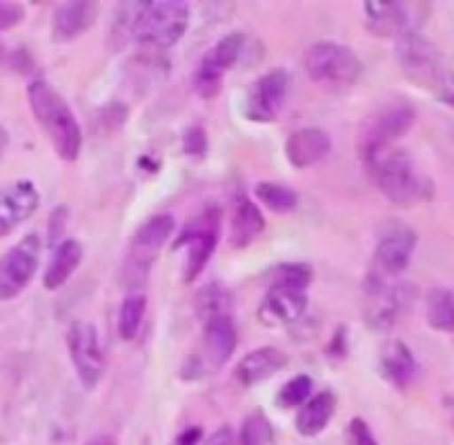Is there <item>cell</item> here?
<instances>
[{"mask_svg": "<svg viewBox=\"0 0 454 445\" xmlns=\"http://www.w3.org/2000/svg\"><path fill=\"white\" fill-rule=\"evenodd\" d=\"M7 143H10V137H7L5 128L0 125V156H3V152L7 150Z\"/></svg>", "mask_w": 454, "mask_h": 445, "instance_id": "b9f144b4", "label": "cell"}, {"mask_svg": "<svg viewBox=\"0 0 454 445\" xmlns=\"http://www.w3.org/2000/svg\"><path fill=\"white\" fill-rule=\"evenodd\" d=\"M396 60H399L405 76L417 85L439 87V82L445 76L441 51L417 29L396 38Z\"/></svg>", "mask_w": 454, "mask_h": 445, "instance_id": "8fae6325", "label": "cell"}, {"mask_svg": "<svg viewBox=\"0 0 454 445\" xmlns=\"http://www.w3.org/2000/svg\"><path fill=\"white\" fill-rule=\"evenodd\" d=\"M263 230L265 218L259 205L252 199L239 196L232 207V218H230V246L234 250H243V247L252 246L263 234Z\"/></svg>", "mask_w": 454, "mask_h": 445, "instance_id": "603a6c76", "label": "cell"}, {"mask_svg": "<svg viewBox=\"0 0 454 445\" xmlns=\"http://www.w3.org/2000/svg\"><path fill=\"white\" fill-rule=\"evenodd\" d=\"M303 67L309 81L325 90H346L364 74V63L356 51L332 41L309 45L303 54Z\"/></svg>", "mask_w": 454, "mask_h": 445, "instance_id": "8992f818", "label": "cell"}, {"mask_svg": "<svg viewBox=\"0 0 454 445\" xmlns=\"http://www.w3.org/2000/svg\"><path fill=\"white\" fill-rule=\"evenodd\" d=\"M27 100L34 119L41 125L43 134L50 138L59 159L65 163H74L81 154L82 129L67 100L47 81L29 82Z\"/></svg>", "mask_w": 454, "mask_h": 445, "instance_id": "6da1fadb", "label": "cell"}, {"mask_svg": "<svg viewBox=\"0 0 454 445\" xmlns=\"http://www.w3.org/2000/svg\"><path fill=\"white\" fill-rule=\"evenodd\" d=\"M25 60H27V54L19 50H10L5 43L0 41V69H25Z\"/></svg>", "mask_w": 454, "mask_h": 445, "instance_id": "8d00e7d4", "label": "cell"}, {"mask_svg": "<svg viewBox=\"0 0 454 445\" xmlns=\"http://www.w3.org/2000/svg\"><path fill=\"white\" fill-rule=\"evenodd\" d=\"M254 196L274 214H290L299 205V194L278 183H259L254 187Z\"/></svg>", "mask_w": 454, "mask_h": 445, "instance_id": "83f0119b", "label": "cell"}, {"mask_svg": "<svg viewBox=\"0 0 454 445\" xmlns=\"http://www.w3.org/2000/svg\"><path fill=\"white\" fill-rule=\"evenodd\" d=\"M85 445H116V441L107 434H98V436H94V439L87 441Z\"/></svg>", "mask_w": 454, "mask_h": 445, "instance_id": "60d3db41", "label": "cell"}, {"mask_svg": "<svg viewBox=\"0 0 454 445\" xmlns=\"http://www.w3.org/2000/svg\"><path fill=\"white\" fill-rule=\"evenodd\" d=\"M196 305H199V316L203 318L205 323L207 318L221 316V314H230L232 296H230V292L223 290V285L212 283V285H207L203 292H200Z\"/></svg>", "mask_w": 454, "mask_h": 445, "instance_id": "f1b7e54d", "label": "cell"}, {"mask_svg": "<svg viewBox=\"0 0 454 445\" xmlns=\"http://www.w3.org/2000/svg\"><path fill=\"white\" fill-rule=\"evenodd\" d=\"M336 410V396L334 392L323 390L318 394H312L303 403V408L296 414V430L303 436H317L321 434L332 421Z\"/></svg>", "mask_w": 454, "mask_h": 445, "instance_id": "d4e9b609", "label": "cell"}, {"mask_svg": "<svg viewBox=\"0 0 454 445\" xmlns=\"http://www.w3.org/2000/svg\"><path fill=\"white\" fill-rule=\"evenodd\" d=\"M290 78L286 69H272L256 78L246 91V105L243 114L252 123H274L281 116L286 105Z\"/></svg>", "mask_w": 454, "mask_h": 445, "instance_id": "5bb4252c", "label": "cell"}, {"mask_svg": "<svg viewBox=\"0 0 454 445\" xmlns=\"http://www.w3.org/2000/svg\"><path fill=\"white\" fill-rule=\"evenodd\" d=\"M67 347L81 386L94 390L105 372V355L94 323L74 321L67 330Z\"/></svg>", "mask_w": 454, "mask_h": 445, "instance_id": "4fadbf2b", "label": "cell"}, {"mask_svg": "<svg viewBox=\"0 0 454 445\" xmlns=\"http://www.w3.org/2000/svg\"><path fill=\"white\" fill-rule=\"evenodd\" d=\"M239 334L234 327L232 314L207 318L203 323V332L196 343L194 352L185 359L181 368V379L185 381H199V379L212 377L223 365L232 359L237 350Z\"/></svg>", "mask_w": 454, "mask_h": 445, "instance_id": "3957f363", "label": "cell"}, {"mask_svg": "<svg viewBox=\"0 0 454 445\" xmlns=\"http://www.w3.org/2000/svg\"><path fill=\"white\" fill-rule=\"evenodd\" d=\"M200 439H203V430L199 425L185 427L181 434L176 436V443L174 445H200Z\"/></svg>", "mask_w": 454, "mask_h": 445, "instance_id": "f35d334b", "label": "cell"}, {"mask_svg": "<svg viewBox=\"0 0 454 445\" xmlns=\"http://www.w3.org/2000/svg\"><path fill=\"white\" fill-rule=\"evenodd\" d=\"M368 176L390 203L410 207L432 196V183L414 165L412 156L403 150H387L365 165Z\"/></svg>", "mask_w": 454, "mask_h": 445, "instance_id": "7a4b0ae2", "label": "cell"}, {"mask_svg": "<svg viewBox=\"0 0 454 445\" xmlns=\"http://www.w3.org/2000/svg\"><path fill=\"white\" fill-rule=\"evenodd\" d=\"M147 314V296L145 292L132 290L121 303L119 312V334L123 341H134V337L141 330Z\"/></svg>", "mask_w": 454, "mask_h": 445, "instance_id": "484cf974", "label": "cell"}, {"mask_svg": "<svg viewBox=\"0 0 454 445\" xmlns=\"http://www.w3.org/2000/svg\"><path fill=\"white\" fill-rule=\"evenodd\" d=\"M452 137H454V134H452Z\"/></svg>", "mask_w": 454, "mask_h": 445, "instance_id": "7bdbcfd3", "label": "cell"}, {"mask_svg": "<svg viewBox=\"0 0 454 445\" xmlns=\"http://www.w3.org/2000/svg\"><path fill=\"white\" fill-rule=\"evenodd\" d=\"M174 230H176V222L169 214H156L137 230L129 243L128 261H125V278L134 290H138L150 277L152 265L159 259L165 243L172 238Z\"/></svg>", "mask_w": 454, "mask_h": 445, "instance_id": "ba28073f", "label": "cell"}, {"mask_svg": "<svg viewBox=\"0 0 454 445\" xmlns=\"http://www.w3.org/2000/svg\"><path fill=\"white\" fill-rule=\"evenodd\" d=\"M410 303V285L387 283L379 274H370L364 285V318L368 327L377 332H387L395 327L405 305Z\"/></svg>", "mask_w": 454, "mask_h": 445, "instance_id": "9c48e42d", "label": "cell"}, {"mask_svg": "<svg viewBox=\"0 0 454 445\" xmlns=\"http://www.w3.org/2000/svg\"><path fill=\"white\" fill-rule=\"evenodd\" d=\"M309 396H312V379H309L308 374H299V377L290 379V381L281 387L277 403L287 410L299 408V405H303Z\"/></svg>", "mask_w": 454, "mask_h": 445, "instance_id": "1f68e13d", "label": "cell"}, {"mask_svg": "<svg viewBox=\"0 0 454 445\" xmlns=\"http://www.w3.org/2000/svg\"><path fill=\"white\" fill-rule=\"evenodd\" d=\"M312 268L305 263H283L278 265L277 269L272 272V281L277 285H287L294 287V290H303L308 292V287L312 285Z\"/></svg>", "mask_w": 454, "mask_h": 445, "instance_id": "4dcf8cb0", "label": "cell"}, {"mask_svg": "<svg viewBox=\"0 0 454 445\" xmlns=\"http://www.w3.org/2000/svg\"><path fill=\"white\" fill-rule=\"evenodd\" d=\"M379 368H381L383 379L390 386H395L396 390H408L419 377V363L414 359L412 350L403 341H396V339L383 346Z\"/></svg>", "mask_w": 454, "mask_h": 445, "instance_id": "44dd1931", "label": "cell"}, {"mask_svg": "<svg viewBox=\"0 0 454 445\" xmlns=\"http://www.w3.org/2000/svg\"><path fill=\"white\" fill-rule=\"evenodd\" d=\"M38 205H41V194L27 178H20L5 190H0V238L23 225L36 212Z\"/></svg>", "mask_w": 454, "mask_h": 445, "instance_id": "2e32d148", "label": "cell"}, {"mask_svg": "<svg viewBox=\"0 0 454 445\" xmlns=\"http://www.w3.org/2000/svg\"><path fill=\"white\" fill-rule=\"evenodd\" d=\"M223 212L216 205H209L203 212L196 214L185 225L178 238L174 241V250H185V263H183V281L194 283L203 274L205 265L214 256V250L221 238Z\"/></svg>", "mask_w": 454, "mask_h": 445, "instance_id": "52a82bcc", "label": "cell"}, {"mask_svg": "<svg viewBox=\"0 0 454 445\" xmlns=\"http://www.w3.org/2000/svg\"><path fill=\"white\" fill-rule=\"evenodd\" d=\"M243 50H246V34L232 32L227 34V36H223L221 41L203 56V60H200L199 67H196V94L203 96V98H214V96H218V91H221L223 87V76L239 63V59L243 56Z\"/></svg>", "mask_w": 454, "mask_h": 445, "instance_id": "7c38bea8", "label": "cell"}, {"mask_svg": "<svg viewBox=\"0 0 454 445\" xmlns=\"http://www.w3.org/2000/svg\"><path fill=\"white\" fill-rule=\"evenodd\" d=\"M207 132H205L203 125H190L183 134V152L192 159H203L207 154Z\"/></svg>", "mask_w": 454, "mask_h": 445, "instance_id": "d6a6232c", "label": "cell"}, {"mask_svg": "<svg viewBox=\"0 0 454 445\" xmlns=\"http://www.w3.org/2000/svg\"><path fill=\"white\" fill-rule=\"evenodd\" d=\"M67 216H69V209L67 207H56L51 212L50 222H47V230H50V246L56 247L59 246V238L63 237L65 228H67Z\"/></svg>", "mask_w": 454, "mask_h": 445, "instance_id": "d590c367", "label": "cell"}, {"mask_svg": "<svg viewBox=\"0 0 454 445\" xmlns=\"http://www.w3.org/2000/svg\"><path fill=\"white\" fill-rule=\"evenodd\" d=\"M203 445H234V434L230 430V425H221L214 434H209V439Z\"/></svg>", "mask_w": 454, "mask_h": 445, "instance_id": "ab89813d", "label": "cell"}, {"mask_svg": "<svg viewBox=\"0 0 454 445\" xmlns=\"http://www.w3.org/2000/svg\"><path fill=\"white\" fill-rule=\"evenodd\" d=\"M439 98L443 100L445 105H450V107H454V72H448L443 76V81L439 82Z\"/></svg>", "mask_w": 454, "mask_h": 445, "instance_id": "74e56055", "label": "cell"}, {"mask_svg": "<svg viewBox=\"0 0 454 445\" xmlns=\"http://www.w3.org/2000/svg\"><path fill=\"white\" fill-rule=\"evenodd\" d=\"M426 316L432 330L452 334L454 332V294H450L443 287H434L427 294Z\"/></svg>", "mask_w": 454, "mask_h": 445, "instance_id": "4316f807", "label": "cell"}, {"mask_svg": "<svg viewBox=\"0 0 454 445\" xmlns=\"http://www.w3.org/2000/svg\"><path fill=\"white\" fill-rule=\"evenodd\" d=\"M23 19L25 10L19 3H0V32H7V29L16 27Z\"/></svg>", "mask_w": 454, "mask_h": 445, "instance_id": "e575fe53", "label": "cell"}, {"mask_svg": "<svg viewBox=\"0 0 454 445\" xmlns=\"http://www.w3.org/2000/svg\"><path fill=\"white\" fill-rule=\"evenodd\" d=\"M98 19V5L96 3H63L56 7L54 20H51V38L56 43L76 41L81 34L90 32Z\"/></svg>", "mask_w": 454, "mask_h": 445, "instance_id": "ffe728a7", "label": "cell"}, {"mask_svg": "<svg viewBox=\"0 0 454 445\" xmlns=\"http://www.w3.org/2000/svg\"><path fill=\"white\" fill-rule=\"evenodd\" d=\"M308 309V292L270 283L259 308V318L265 325H290Z\"/></svg>", "mask_w": 454, "mask_h": 445, "instance_id": "e0dca14e", "label": "cell"}, {"mask_svg": "<svg viewBox=\"0 0 454 445\" xmlns=\"http://www.w3.org/2000/svg\"><path fill=\"white\" fill-rule=\"evenodd\" d=\"M412 7L403 3H365L364 20L365 29L379 38H399L405 32H412Z\"/></svg>", "mask_w": 454, "mask_h": 445, "instance_id": "ac0fdd59", "label": "cell"}, {"mask_svg": "<svg viewBox=\"0 0 454 445\" xmlns=\"http://www.w3.org/2000/svg\"><path fill=\"white\" fill-rule=\"evenodd\" d=\"M241 445H274V427L261 410H254L243 421Z\"/></svg>", "mask_w": 454, "mask_h": 445, "instance_id": "f546056e", "label": "cell"}, {"mask_svg": "<svg viewBox=\"0 0 454 445\" xmlns=\"http://www.w3.org/2000/svg\"><path fill=\"white\" fill-rule=\"evenodd\" d=\"M286 355L277 347H256V350H252L250 355L239 361L237 368H234V379L243 387L259 386V383L272 379L278 370L286 368Z\"/></svg>", "mask_w": 454, "mask_h": 445, "instance_id": "7402d4cb", "label": "cell"}, {"mask_svg": "<svg viewBox=\"0 0 454 445\" xmlns=\"http://www.w3.org/2000/svg\"><path fill=\"white\" fill-rule=\"evenodd\" d=\"M414 119H417V112L405 100H392L372 112L361 123L359 137H356V147H359L364 165L372 163L377 156L386 154L387 150H395V143L412 129Z\"/></svg>", "mask_w": 454, "mask_h": 445, "instance_id": "5b68a950", "label": "cell"}, {"mask_svg": "<svg viewBox=\"0 0 454 445\" xmlns=\"http://www.w3.org/2000/svg\"><path fill=\"white\" fill-rule=\"evenodd\" d=\"M190 25V7L181 0L141 3L134 20L132 38L147 50H169L176 45Z\"/></svg>", "mask_w": 454, "mask_h": 445, "instance_id": "277c9868", "label": "cell"}, {"mask_svg": "<svg viewBox=\"0 0 454 445\" xmlns=\"http://www.w3.org/2000/svg\"><path fill=\"white\" fill-rule=\"evenodd\" d=\"M41 237L32 232L0 256V301H12L27 290L41 263Z\"/></svg>", "mask_w": 454, "mask_h": 445, "instance_id": "30bf717a", "label": "cell"}, {"mask_svg": "<svg viewBox=\"0 0 454 445\" xmlns=\"http://www.w3.org/2000/svg\"><path fill=\"white\" fill-rule=\"evenodd\" d=\"M330 150V134L323 132V129L318 128L296 129V132H292L286 141V156L292 163V168L296 169H305L321 163L323 159H327Z\"/></svg>", "mask_w": 454, "mask_h": 445, "instance_id": "d6986e66", "label": "cell"}, {"mask_svg": "<svg viewBox=\"0 0 454 445\" xmlns=\"http://www.w3.org/2000/svg\"><path fill=\"white\" fill-rule=\"evenodd\" d=\"M82 261V246L74 238H65L59 246L54 247V254H51L50 263H47L45 277H43V285L47 292H56L59 287H63L65 283L72 278V274L76 272L78 265Z\"/></svg>", "mask_w": 454, "mask_h": 445, "instance_id": "cb8c5ba5", "label": "cell"}, {"mask_svg": "<svg viewBox=\"0 0 454 445\" xmlns=\"http://www.w3.org/2000/svg\"><path fill=\"white\" fill-rule=\"evenodd\" d=\"M417 250V232L403 222H395L381 234L374 250L372 272L383 278L399 277Z\"/></svg>", "mask_w": 454, "mask_h": 445, "instance_id": "9a60e30c", "label": "cell"}, {"mask_svg": "<svg viewBox=\"0 0 454 445\" xmlns=\"http://www.w3.org/2000/svg\"><path fill=\"white\" fill-rule=\"evenodd\" d=\"M348 441H350V445H379L377 436L364 418H352L348 423Z\"/></svg>", "mask_w": 454, "mask_h": 445, "instance_id": "836d02e7", "label": "cell"}]
</instances>
